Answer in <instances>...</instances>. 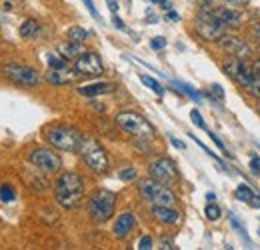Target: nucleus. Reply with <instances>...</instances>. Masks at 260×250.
<instances>
[{
  "label": "nucleus",
  "mask_w": 260,
  "mask_h": 250,
  "mask_svg": "<svg viewBox=\"0 0 260 250\" xmlns=\"http://www.w3.org/2000/svg\"><path fill=\"white\" fill-rule=\"evenodd\" d=\"M54 196H56V202L66 210L76 208L82 202V196H84V180H82V176L76 174V172L60 174L56 178V182H54Z\"/></svg>",
  "instance_id": "nucleus-1"
},
{
  "label": "nucleus",
  "mask_w": 260,
  "mask_h": 250,
  "mask_svg": "<svg viewBox=\"0 0 260 250\" xmlns=\"http://www.w3.org/2000/svg\"><path fill=\"white\" fill-rule=\"evenodd\" d=\"M82 160L86 162V166L92 170V172H106L110 168V162H108V154L104 150V146L98 142L96 138H84L82 136V142H80V148H78Z\"/></svg>",
  "instance_id": "nucleus-2"
},
{
  "label": "nucleus",
  "mask_w": 260,
  "mask_h": 250,
  "mask_svg": "<svg viewBox=\"0 0 260 250\" xmlns=\"http://www.w3.org/2000/svg\"><path fill=\"white\" fill-rule=\"evenodd\" d=\"M224 24L214 16L210 6H202V10L198 12V16L194 18V30L196 34L206 40V42H214L220 40V36L224 34Z\"/></svg>",
  "instance_id": "nucleus-3"
},
{
  "label": "nucleus",
  "mask_w": 260,
  "mask_h": 250,
  "mask_svg": "<svg viewBox=\"0 0 260 250\" xmlns=\"http://www.w3.org/2000/svg\"><path fill=\"white\" fill-rule=\"evenodd\" d=\"M46 138L48 142L58 148V150H64V152H76L80 148V142H82V134L70 126H52L46 130Z\"/></svg>",
  "instance_id": "nucleus-4"
},
{
  "label": "nucleus",
  "mask_w": 260,
  "mask_h": 250,
  "mask_svg": "<svg viewBox=\"0 0 260 250\" xmlns=\"http://www.w3.org/2000/svg\"><path fill=\"white\" fill-rule=\"evenodd\" d=\"M114 206H116V196L110 190H96L88 198V214L96 222H106L108 218H112Z\"/></svg>",
  "instance_id": "nucleus-5"
},
{
  "label": "nucleus",
  "mask_w": 260,
  "mask_h": 250,
  "mask_svg": "<svg viewBox=\"0 0 260 250\" xmlns=\"http://www.w3.org/2000/svg\"><path fill=\"white\" fill-rule=\"evenodd\" d=\"M116 124L120 126L122 130H126L134 136H140V138H152L156 134L154 126L150 124L142 114L138 112H132V110H124V112H118L116 114Z\"/></svg>",
  "instance_id": "nucleus-6"
},
{
  "label": "nucleus",
  "mask_w": 260,
  "mask_h": 250,
  "mask_svg": "<svg viewBox=\"0 0 260 250\" xmlns=\"http://www.w3.org/2000/svg\"><path fill=\"white\" fill-rule=\"evenodd\" d=\"M138 190L142 194V198L146 202H150L152 206H172L176 202V196L168 190V188L156 182V180H140L138 182Z\"/></svg>",
  "instance_id": "nucleus-7"
},
{
  "label": "nucleus",
  "mask_w": 260,
  "mask_h": 250,
  "mask_svg": "<svg viewBox=\"0 0 260 250\" xmlns=\"http://www.w3.org/2000/svg\"><path fill=\"white\" fill-rule=\"evenodd\" d=\"M148 172H150V178L152 180L160 182L164 186H170V184H174L178 180V168H176V164L170 158H158V160H154L150 164Z\"/></svg>",
  "instance_id": "nucleus-8"
},
{
  "label": "nucleus",
  "mask_w": 260,
  "mask_h": 250,
  "mask_svg": "<svg viewBox=\"0 0 260 250\" xmlns=\"http://www.w3.org/2000/svg\"><path fill=\"white\" fill-rule=\"evenodd\" d=\"M28 160H30L32 166H36L38 170H42V172H46V174L58 172L60 166H62L60 157H58L56 152L48 150V148H34L32 152H30V157H28Z\"/></svg>",
  "instance_id": "nucleus-9"
},
{
  "label": "nucleus",
  "mask_w": 260,
  "mask_h": 250,
  "mask_svg": "<svg viewBox=\"0 0 260 250\" xmlns=\"http://www.w3.org/2000/svg\"><path fill=\"white\" fill-rule=\"evenodd\" d=\"M4 74L12 82L22 84V86H36L40 82L38 72L34 70L32 66H24V64H6L4 66Z\"/></svg>",
  "instance_id": "nucleus-10"
},
{
  "label": "nucleus",
  "mask_w": 260,
  "mask_h": 250,
  "mask_svg": "<svg viewBox=\"0 0 260 250\" xmlns=\"http://www.w3.org/2000/svg\"><path fill=\"white\" fill-rule=\"evenodd\" d=\"M224 72H226L232 80H236L240 86H244V88H250V84H252L254 78H256L254 68L246 66V64L242 63V60H238V58L224 63Z\"/></svg>",
  "instance_id": "nucleus-11"
},
{
  "label": "nucleus",
  "mask_w": 260,
  "mask_h": 250,
  "mask_svg": "<svg viewBox=\"0 0 260 250\" xmlns=\"http://www.w3.org/2000/svg\"><path fill=\"white\" fill-rule=\"evenodd\" d=\"M218 42H220V48H222L226 54H230L232 58L246 60V58L252 56V48H250L242 38H238V36H234V34H222Z\"/></svg>",
  "instance_id": "nucleus-12"
},
{
  "label": "nucleus",
  "mask_w": 260,
  "mask_h": 250,
  "mask_svg": "<svg viewBox=\"0 0 260 250\" xmlns=\"http://www.w3.org/2000/svg\"><path fill=\"white\" fill-rule=\"evenodd\" d=\"M74 70L78 72V76H100L104 72V64L96 52L90 50V52H82L76 58Z\"/></svg>",
  "instance_id": "nucleus-13"
},
{
  "label": "nucleus",
  "mask_w": 260,
  "mask_h": 250,
  "mask_svg": "<svg viewBox=\"0 0 260 250\" xmlns=\"http://www.w3.org/2000/svg\"><path fill=\"white\" fill-rule=\"evenodd\" d=\"M78 78V72L76 70H68V68H50L48 74H46V82L54 84V86H64L70 84Z\"/></svg>",
  "instance_id": "nucleus-14"
},
{
  "label": "nucleus",
  "mask_w": 260,
  "mask_h": 250,
  "mask_svg": "<svg viewBox=\"0 0 260 250\" xmlns=\"http://www.w3.org/2000/svg\"><path fill=\"white\" fill-rule=\"evenodd\" d=\"M134 226H136V218H134V214L132 212H122L116 222H114V236L116 238H126L130 232L134 230Z\"/></svg>",
  "instance_id": "nucleus-15"
},
{
  "label": "nucleus",
  "mask_w": 260,
  "mask_h": 250,
  "mask_svg": "<svg viewBox=\"0 0 260 250\" xmlns=\"http://www.w3.org/2000/svg\"><path fill=\"white\" fill-rule=\"evenodd\" d=\"M114 90H116L114 82H94V84H86L78 88V92L82 96H102V94L114 92Z\"/></svg>",
  "instance_id": "nucleus-16"
},
{
  "label": "nucleus",
  "mask_w": 260,
  "mask_h": 250,
  "mask_svg": "<svg viewBox=\"0 0 260 250\" xmlns=\"http://www.w3.org/2000/svg\"><path fill=\"white\" fill-rule=\"evenodd\" d=\"M152 214L162 224H176L180 220V212L174 210L172 206H152Z\"/></svg>",
  "instance_id": "nucleus-17"
},
{
  "label": "nucleus",
  "mask_w": 260,
  "mask_h": 250,
  "mask_svg": "<svg viewBox=\"0 0 260 250\" xmlns=\"http://www.w3.org/2000/svg\"><path fill=\"white\" fill-rule=\"evenodd\" d=\"M212 12L224 26H238L240 24V14L232 8H226V6L224 8H212Z\"/></svg>",
  "instance_id": "nucleus-18"
},
{
  "label": "nucleus",
  "mask_w": 260,
  "mask_h": 250,
  "mask_svg": "<svg viewBox=\"0 0 260 250\" xmlns=\"http://www.w3.org/2000/svg\"><path fill=\"white\" fill-rule=\"evenodd\" d=\"M58 54L64 58V60H72V58H78L82 54V46L78 42H72V40H66L58 44Z\"/></svg>",
  "instance_id": "nucleus-19"
},
{
  "label": "nucleus",
  "mask_w": 260,
  "mask_h": 250,
  "mask_svg": "<svg viewBox=\"0 0 260 250\" xmlns=\"http://www.w3.org/2000/svg\"><path fill=\"white\" fill-rule=\"evenodd\" d=\"M38 30H40L38 22L32 20V18H28V20H24L22 26H20V36H22V38H32L34 34H38Z\"/></svg>",
  "instance_id": "nucleus-20"
},
{
  "label": "nucleus",
  "mask_w": 260,
  "mask_h": 250,
  "mask_svg": "<svg viewBox=\"0 0 260 250\" xmlns=\"http://www.w3.org/2000/svg\"><path fill=\"white\" fill-rule=\"evenodd\" d=\"M68 40H72V42H78V44H82L90 34H88V30H84L82 26H72L70 30H68Z\"/></svg>",
  "instance_id": "nucleus-21"
},
{
  "label": "nucleus",
  "mask_w": 260,
  "mask_h": 250,
  "mask_svg": "<svg viewBox=\"0 0 260 250\" xmlns=\"http://www.w3.org/2000/svg\"><path fill=\"white\" fill-rule=\"evenodd\" d=\"M0 200L2 202H14L16 200V190L8 182H0Z\"/></svg>",
  "instance_id": "nucleus-22"
},
{
  "label": "nucleus",
  "mask_w": 260,
  "mask_h": 250,
  "mask_svg": "<svg viewBox=\"0 0 260 250\" xmlns=\"http://www.w3.org/2000/svg\"><path fill=\"white\" fill-rule=\"evenodd\" d=\"M140 82H142V84H146L150 90H154V92L158 94V96H162V94H164L162 86H160V84H158L154 78H150V76H146V74H140Z\"/></svg>",
  "instance_id": "nucleus-23"
},
{
  "label": "nucleus",
  "mask_w": 260,
  "mask_h": 250,
  "mask_svg": "<svg viewBox=\"0 0 260 250\" xmlns=\"http://www.w3.org/2000/svg\"><path fill=\"white\" fill-rule=\"evenodd\" d=\"M204 214H206L208 220H218L220 214H222V210H220V206H216L214 202H208V206L204 208Z\"/></svg>",
  "instance_id": "nucleus-24"
},
{
  "label": "nucleus",
  "mask_w": 260,
  "mask_h": 250,
  "mask_svg": "<svg viewBox=\"0 0 260 250\" xmlns=\"http://www.w3.org/2000/svg\"><path fill=\"white\" fill-rule=\"evenodd\" d=\"M176 86H180V90H182V92H184V94H188V96H190V98H192L194 102H200V98H202V94H200V92H196V90H194V88H192V86H190V84H184V82H176Z\"/></svg>",
  "instance_id": "nucleus-25"
},
{
  "label": "nucleus",
  "mask_w": 260,
  "mask_h": 250,
  "mask_svg": "<svg viewBox=\"0 0 260 250\" xmlns=\"http://www.w3.org/2000/svg\"><path fill=\"white\" fill-rule=\"evenodd\" d=\"M46 63H48L50 68H64L66 66V60L62 56H58V54H48L46 56Z\"/></svg>",
  "instance_id": "nucleus-26"
},
{
  "label": "nucleus",
  "mask_w": 260,
  "mask_h": 250,
  "mask_svg": "<svg viewBox=\"0 0 260 250\" xmlns=\"http://www.w3.org/2000/svg\"><path fill=\"white\" fill-rule=\"evenodd\" d=\"M252 196V190L246 186V184H240V186L236 188V198L238 200H242V202H248V198Z\"/></svg>",
  "instance_id": "nucleus-27"
},
{
  "label": "nucleus",
  "mask_w": 260,
  "mask_h": 250,
  "mask_svg": "<svg viewBox=\"0 0 260 250\" xmlns=\"http://www.w3.org/2000/svg\"><path fill=\"white\" fill-rule=\"evenodd\" d=\"M118 178L120 180H124V182H128V180H134L136 178V170L130 166V168H124V170H120L118 172Z\"/></svg>",
  "instance_id": "nucleus-28"
},
{
  "label": "nucleus",
  "mask_w": 260,
  "mask_h": 250,
  "mask_svg": "<svg viewBox=\"0 0 260 250\" xmlns=\"http://www.w3.org/2000/svg\"><path fill=\"white\" fill-rule=\"evenodd\" d=\"M150 48H152V50H162V48H166V38H162V36L152 38V40H150Z\"/></svg>",
  "instance_id": "nucleus-29"
},
{
  "label": "nucleus",
  "mask_w": 260,
  "mask_h": 250,
  "mask_svg": "<svg viewBox=\"0 0 260 250\" xmlns=\"http://www.w3.org/2000/svg\"><path fill=\"white\" fill-rule=\"evenodd\" d=\"M190 118H192V122H194V124L198 126V128H202V130H208V128H206V124H204V120H202V116H200V112H198V110H192V112H190Z\"/></svg>",
  "instance_id": "nucleus-30"
},
{
  "label": "nucleus",
  "mask_w": 260,
  "mask_h": 250,
  "mask_svg": "<svg viewBox=\"0 0 260 250\" xmlns=\"http://www.w3.org/2000/svg\"><path fill=\"white\" fill-rule=\"evenodd\" d=\"M152 244H154V242H152L150 236H142V238L138 240V248L140 250H150L152 248Z\"/></svg>",
  "instance_id": "nucleus-31"
},
{
  "label": "nucleus",
  "mask_w": 260,
  "mask_h": 250,
  "mask_svg": "<svg viewBox=\"0 0 260 250\" xmlns=\"http://www.w3.org/2000/svg\"><path fill=\"white\" fill-rule=\"evenodd\" d=\"M250 36H252V40H256L260 44V22H254L250 26Z\"/></svg>",
  "instance_id": "nucleus-32"
},
{
  "label": "nucleus",
  "mask_w": 260,
  "mask_h": 250,
  "mask_svg": "<svg viewBox=\"0 0 260 250\" xmlns=\"http://www.w3.org/2000/svg\"><path fill=\"white\" fill-rule=\"evenodd\" d=\"M82 2H84V6H86V8H88V12H90V14H92V16H94V18H100V14H98L96 6H94V4H92V0H82Z\"/></svg>",
  "instance_id": "nucleus-33"
},
{
  "label": "nucleus",
  "mask_w": 260,
  "mask_h": 250,
  "mask_svg": "<svg viewBox=\"0 0 260 250\" xmlns=\"http://www.w3.org/2000/svg\"><path fill=\"white\" fill-rule=\"evenodd\" d=\"M250 170H252L254 174H260V158L258 157L250 158Z\"/></svg>",
  "instance_id": "nucleus-34"
},
{
  "label": "nucleus",
  "mask_w": 260,
  "mask_h": 250,
  "mask_svg": "<svg viewBox=\"0 0 260 250\" xmlns=\"http://www.w3.org/2000/svg\"><path fill=\"white\" fill-rule=\"evenodd\" d=\"M248 90L254 94L256 98H260V78H254V82L250 84V88H248Z\"/></svg>",
  "instance_id": "nucleus-35"
},
{
  "label": "nucleus",
  "mask_w": 260,
  "mask_h": 250,
  "mask_svg": "<svg viewBox=\"0 0 260 250\" xmlns=\"http://www.w3.org/2000/svg\"><path fill=\"white\" fill-rule=\"evenodd\" d=\"M246 204H250L252 208H260V196H258V194H254V192H252V196L248 198V202H246Z\"/></svg>",
  "instance_id": "nucleus-36"
},
{
  "label": "nucleus",
  "mask_w": 260,
  "mask_h": 250,
  "mask_svg": "<svg viewBox=\"0 0 260 250\" xmlns=\"http://www.w3.org/2000/svg\"><path fill=\"white\" fill-rule=\"evenodd\" d=\"M170 142H172V146H176V148H180V150H184L186 146H184V142L182 140H178V138H174V136H170Z\"/></svg>",
  "instance_id": "nucleus-37"
},
{
  "label": "nucleus",
  "mask_w": 260,
  "mask_h": 250,
  "mask_svg": "<svg viewBox=\"0 0 260 250\" xmlns=\"http://www.w3.org/2000/svg\"><path fill=\"white\" fill-rule=\"evenodd\" d=\"M112 22H114V26H116L118 30H126V26H124V22H122V20H120L118 16H114V18H112Z\"/></svg>",
  "instance_id": "nucleus-38"
},
{
  "label": "nucleus",
  "mask_w": 260,
  "mask_h": 250,
  "mask_svg": "<svg viewBox=\"0 0 260 250\" xmlns=\"http://www.w3.org/2000/svg\"><path fill=\"white\" fill-rule=\"evenodd\" d=\"M212 92L216 94L218 98H224V90H222V88H220L218 84H212Z\"/></svg>",
  "instance_id": "nucleus-39"
},
{
  "label": "nucleus",
  "mask_w": 260,
  "mask_h": 250,
  "mask_svg": "<svg viewBox=\"0 0 260 250\" xmlns=\"http://www.w3.org/2000/svg\"><path fill=\"white\" fill-rule=\"evenodd\" d=\"M108 8H110L112 12H118V2H116V0H108Z\"/></svg>",
  "instance_id": "nucleus-40"
},
{
  "label": "nucleus",
  "mask_w": 260,
  "mask_h": 250,
  "mask_svg": "<svg viewBox=\"0 0 260 250\" xmlns=\"http://www.w3.org/2000/svg\"><path fill=\"white\" fill-rule=\"evenodd\" d=\"M196 2H198V4H202V6H212L216 0H196Z\"/></svg>",
  "instance_id": "nucleus-41"
},
{
  "label": "nucleus",
  "mask_w": 260,
  "mask_h": 250,
  "mask_svg": "<svg viewBox=\"0 0 260 250\" xmlns=\"http://www.w3.org/2000/svg\"><path fill=\"white\" fill-rule=\"evenodd\" d=\"M226 2H230V4H236V6H242V4H246L248 0H226Z\"/></svg>",
  "instance_id": "nucleus-42"
},
{
  "label": "nucleus",
  "mask_w": 260,
  "mask_h": 250,
  "mask_svg": "<svg viewBox=\"0 0 260 250\" xmlns=\"http://www.w3.org/2000/svg\"><path fill=\"white\" fill-rule=\"evenodd\" d=\"M178 18H180V16H178L176 12H172V10L168 12V20H178Z\"/></svg>",
  "instance_id": "nucleus-43"
},
{
  "label": "nucleus",
  "mask_w": 260,
  "mask_h": 250,
  "mask_svg": "<svg viewBox=\"0 0 260 250\" xmlns=\"http://www.w3.org/2000/svg\"><path fill=\"white\" fill-rule=\"evenodd\" d=\"M214 198H216V196H214L212 192H208V194H206V200H208V202H214Z\"/></svg>",
  "instance_id": "nucleus-44"
},
{
  "label": "nucleus",
  "mask_w": 260,
  "mask_h": 250,
  "mask_svg": "<svg viewBox=\"0 0 260 250\" xmlns=\"http://www.w3.org/2000/svg\"><path fill=\"white\" fill-rule=\"evenodd\" d=\"M252 68H254V74H260V60H258V63H256V64H254Z\"/></svg>",
  "instance_id": "nucleus-45"
},
{
  "label": "nucleus",
  "mask_w": 260,
  "mask_h": 250,
  "mask_svg": "<svg viewBox=\"0 0 260 250\" xmlns=\"http://www.w3.org/2000/svg\"><path fill=\"white\" fill-rule=\"evenodd\" d=\"M152 2H164V0H152Z\"/></svg>",
  "instance_id": "nucleus-46"
},
{
  "label": "nucleus",
  "mask_w": 260,
  "mask_h": 250,
  "mask_svg": "<svg viewBox=\"0 0 260 250\" xmlns=\"http://www.w3.org/2000/svg\"><path fill=\"white\" fill-rule=\"evenodd\" d=\"M258 54H260V48H258Z\"/></svg>",
  "instance_id": "nucleus-47"
}]
</instances>
